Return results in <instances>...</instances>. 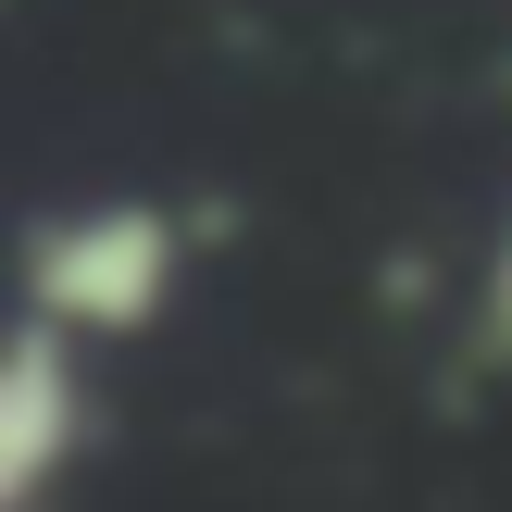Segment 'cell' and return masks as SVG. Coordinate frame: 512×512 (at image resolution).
Masks as SVG:
<instances>
[{
    "label": "cell",
    "instance_id": "6da1fadb",
    "mask_svg": "<svg viewBox=\"0 0 512 512\" xmlns=\"http://www.w3.org/2000/svg\"><path fill=\"white\" fill-rule=\"evenodd\" d=\"M13 288H25L38 325H63V338H88V350H125V338H150V325L175 313V288H188V213H175V200H138V188L63 200V213L25 225Z\"/></svg>",
    "mask_w": 512,
    "mask_h": 512
},
{
    "label": "cell",
    "instance_id": "7a4b0ae2",
    "mask_svg": "<svg viewBox=\"0 0 512 512\" xmlns=\"http://www.w3.org/2000/svg\"><path fill=\"white\" fill-rule=\"evenodd\" d=\"M100 450V350L13 313L0 338V512H50Z\"/></svg>",
    "mask_w": 512,
    "mask_h": 512
},
{
    "label": "cell",
    "instance_id": "3957f363",
    "mask_svg": "<svg viewBox=\"0 0 512 512\" xmlns=\"http://www.w3.org/2000/svg\"><path fill=\"white\" fill-rule=\"evenodd\" d=\"M475 325H488V350H512V213H500V250H488V288H475Z\"/></svg>",
    "mask_w": 512,
    "mask_h": 512
}]
</instances>
